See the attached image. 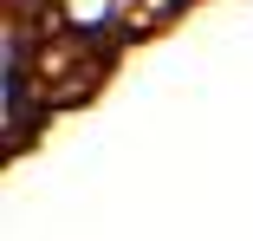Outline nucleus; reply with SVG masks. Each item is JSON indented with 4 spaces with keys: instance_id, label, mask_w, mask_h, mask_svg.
I'll return each mask as SVG.
<instances>
[{
    "instance_id": "obj_1",
    "label": "nucleus",
    "mask_w": 253,
    "mask_h": 241,
    "mask_svg": "<svg viewBox=\"0 0 253 241\" xmlns=\"http://www.w3.org/2000/svg\"><path fill=\"white\" fill-rule=\"evenodd\" d=\"M26 124V59H20V33H7V130Z\"/></svg>"
}]
</instances>
